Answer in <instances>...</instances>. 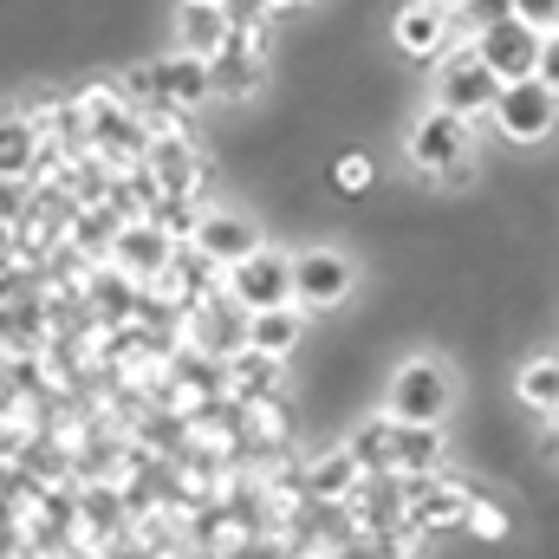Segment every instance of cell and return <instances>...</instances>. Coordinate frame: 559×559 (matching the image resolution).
I'll list each match as a JSON object with an SVG mask.
<instances>
[{
  "instance_id": "obj_1",
  "label": "cell",
  "mask_w": 559,
  "mask_h": 559,
  "mask_svg": "<svg viewBox=\"0 0 559 559\" xmlns=\"http://www.w3.org/2000/svg\"><path fill=\"white\" fill-rule=\"evenodd\" d=\"M72 105H79V118H85L92 156H105L111 169H138L143 150H150V131H143L138 111L118 98V85H111V79H92V85H79V92H72Z\"/></svg>"
},
{
  "instance_id": "obj_2",
  "label": "cell",
  "mask_w": 559,
  "mask_h": 559,
  "mask_svg": "<svg viewBox=\"0 0 559 559\" xmlns=\"http://www.w3.org/2000/svg\"><path fill=\"white\" fill-rule=\"evenodd\" d=\"M455 411V365L436 358V352H417L391 371L384 384V417L397 423H449Z\"/></svg>"
},
{
  "instance_id": "obj_3",
  "label": "cell",
  "mask_w": 559,
  "mask_h": 559,
  "mask_svg": "<svg viewBox=\"0 0 559 559\" xmlns=\"http://www.w3.org/2000/svg\"><path fill=\"white\" fill-rule=\"evenodd\" d=\"M488 118L508 150H547V143H559V92H547L540 79H514V85H501Z\"/></svg>"
},
{
  "instance_id": "obj_4",
  "label": "cell",
  "mask_w": 559,
  "mask_h": 559,
  "mask_svg": "<svg viewBox=\"0 0 559 559\" xmlns=\"http://www.w3.org/2000/svg\"><path fill=\"white\" fill-rule=\"evenodd\" d=\"M143 169H150V182L169 195V202H215V189H209V150L195 143V131H156L150 150H143Z\"/></svg>"
},
{
  "instance_id": "obj_5",
  "label": "cell",
  "mask_w": 559,
  "mask_h": 559,
  "mask_svg": "<svg viewBox=\"0 0 559 559\" xmlns=\"http://www.w3.org/2000/svg\"><path fill=\"white\" fill-rule=\"evenodd\" d=\"M358 293V261L345 248H306L293 254V306L299 312H338Z\"/></svg>"
},
{
  "instance_id": "obj_6",
  "label": "cell",
  "mask_w": 559,
  "mask_h": 559,
  "mask_svg": "<svg viewBox=\"0 0 559 559\" xmlns=\"http://www.w3.org/2000/svg\"><path fill=\"white\" fill-rule=\"evenodd\" d=\"M495 98H501V79L468 52V39H455V46L436 59V105L475 124V118H488V111H495Z\"/></svg>"
},
{
  "instance_id": "obj_7",
  "label": "cell",
  "mask_w": 559,
  "mask_h": 559,
  "mask_svg": "<svg viewBox=\"0 0 559 559\" xmlns=\"http://www.w3.org/2000/svg\"><path fill=\"white\" fill-rule=\"evenodd\" d=\"M182 345H189V352H202V358H222V365L248 345V312L235 306V293H228V286L202 293V299L182 312Z\"/></svg>"
},
{
  "instance_id": "obj_8",
  "label": "cell",
  "mask_w": 559,
  "mask_h": 559,
  "mask_svg": "<svg viewBox=\"0 0 559 559\" xmlns=\"http://www.w3.org/2000/svg\"><path fill=\"white\" fill-rule=\"evenodd\" d=\"M195 248L228 274V267H241L248 254H261V248H267V228H261V215H254V209L209 202V209H202V228H195Z\"/></svg>"
},
{
  "instance_id": "obj_9",
  "label": "cell",
  "mask_w": 559,
  "mask_h": 559,
  "mask_svg": "<svg viewBox=\"0 0 559 559\" xmlns=\"http://www.w3.org/2000/svg\"><path fill=\"white\" fill-rule=\"evenodd\" d=\"M404 156H411L417 176H442L449 163L475 156V131H468V118L429 105V111H417V124H411V138H404Z\"/></svg>"
},
{
  "instance_id": "obj_10",
  "label": "cell",
  "mask_w": 559,
  "mask_h": 559,
  "mask_svg": "<svg viewBox=\"0 0 559 559\" xmlns=\"http://www.w3.org/2000/svg\"><path fill=\"white\" fill-rule=\"evenodd\" d=\"M267 92H274V59L254 52L248 39H228L209 59V98L215 105H261Z\"/></svg>"
},
{
  "instance_id": "obj_11",
  "label": "cell",
  "mask_w": 559,
  "mask_h": 559,
  "mask_svg": "<svg viewBox=\"0 0 559 559\" xmlns=\"http://www.w3.org/2000/svg\"><path fill=\"white\" fill-rule=\"evenodd\" d=\"M222 286L235 293V306H241V312H274V306H293V254L261 248V254H248L241 267H228Z\"/></svg>"
},
{
  "instance_id": "obj_12",
  "label": "cell",
  "mask_w": 559,
  "mask_h": 559,
  "mask_svg": "<svg viewBox=\"0 0 559 559\" xmlns=\"http://www.w3.org/2000/svg\"><path fill=\"white\" fill-rule=\"evenodd\" d=\"M468 52H475L501 85H514V79H534V72H540V33H534V26H521V20H501V26L475 33V39H468Z\"/></svg>"
},
{
  "instance_id": "obj_13",
  "label": "cell",
  "mask_w": 559,
  "mask_h": 559,
  "mask_svg": "<svg viewBox=\"0 0 559 559\" xmlns=\"http://www.w3.org/2000/svg\"><path fill=\"white\" fill-rule=\"evenodd\" d=\"M150 85H156V105H169V111H202V105H209V59L169 46V52L150 59Z\"/></svg>"
},
{
  "instance_id": "obj_14",
  "label": "cell",
  "mask_w": 559,
  "mask_h": 559,
  "mask_svg": "<svg viewBox=\"0 0 559 559\" xmlns=\"http://www.w3.org/2000/svg\"><path fill=\"white\" fill-rule=\"evenodd\" d=\"M228 39H235V33H228V13H222V0H176V7H169V46H176V52L215 59Z\"/></svg>"
},
{
  "instance_id": "obj_15",
  "label": "cell",
  "mask_w": 559,
  "mask_h": 559,
  "mask_svg": "<svg viewBox=\"0 0 559 559\" xmlns=\"http://www.w3.org/2000/svg\"><path fill=\"white\" fill-rule=\"evenodd\" d=\"M391 39H397V52H404V59L436 66V59L449 52V13H442V7H429V0H404V7L391 13Z\"/></svg>"
},
{
  "instance_id": "obj_16",
  "label": "cell",
  "mask_w": 559,
  "mask_h": 559,
  "mask_svg": "<svg viewBox=\"0 0 559 559\" xmlns=\"http://www.w3.org/2000/svg\"><path fill=\"white\" fill-rule=\"evenodd\" d=\"M345 508H352L358 534H397L404 527V475L397 468L391 475H358V488L345 495Z\"/></svg>"
},
{
  "instance_id": "obj_17",
  "label": "cell",
  "mask_w": 559,
  "mask_h": 559,
  "mask_svg": "<svg viewBox=\"0 0 559 559\" xmlns=\"http://www.w3.org/2000/svg\"><path fill=\"white\" fill-rule=\"evenodd\" d=\"M169 254H176V241H169L156 222H124V235H118V248H111V267H124L138 286H150V280L169 267Z\"/></svg>"
},
{
  "instance_id": "obj_18",
  "label": "cell",
  "mask_w": 559,
  "mask_h": 559,
  "mask_svg": "<svg viewBox=\"0 0 559 559\" xmlns=\"http://www.w3.org/2000/svg\"><path fill=\"white\" fill-rule=\"evenodd\" d=\"M449 455H455L449 449V423H397V455H391L397 475H436Z\"/></svg>"
},
{
  "instance_id": "obj_19",
  "label": "cell",
  "mask_w": 559,
  "mask_h": 559,
  "mask_svg": "<svg viewBox=\"0 0 559 559\" xmlns=\"http://www.w3.org/2000/svg\"><path fill=\"white\" fill-rule=\"evenodd\" d=\"M514 404L527 417H559V352H527L514 365Z\"/></svg>"
},
{
  "instance_id": "obj_20",
  "label": "cell",
  "mask_w": 559,
  "mask_h": 559,
  "mask_svg": "<svg viewBox=\"0 0 559 559\" xmlns=\"http://www.w3.org/2000/svg\"><path fill=\"white\" fill-rule=\"evenodd\" d=\"M345 455L358 462V475H391V455H397V423L384 417V411L358 417L352 429H345Z\"/></svg>"
},
{
  "instance_id": "obj_21",
  "label": "cell",
  "mask_w": 559,
  "mask_h": 559,
  "mask_svg": "<svg viewBox=\"0 0 559 559\" xmlns=\"http://www.w3.org/2000/svg\"><path fill=\"white\" fill-rule=\"evenodd\" d=\"M306 345V312L299 306H274V312H248V352H267V358H293Z\"/></svg>"
},
{
  "instance_id": "obj_22",
  "label": "cell",
  "mask_w": 559,
  "mask_h": 559,
  "mask_svg": "<svg viewBox=\"0 0 559 559\" xmlns=\"http://www.w3.org/2000/svg\"><path fill=\"white\" fill-rule=\"evenodd\" d=\"M280 384H286V365L267 358V352H235L228 358V397L235 404H261V397H280Z\"/></svg>"
},
{
  "instance_id": "obj_23",
  "label": "cell",
  "mask_w": 559,
  "mask_h": 559,
  "mask_svg": "<svg viewBox=\"0 0 559 559\" xmlns=\"http://www.w3.org/2000/svg\"><path fill=\"white\" fill-rule=\"evenodd\" d=\"M118 235H124V222H118V209L105 202V209H79L72 215V228H66V248L79 254V261H111V248H118Z\"/></svg>"
},
{
  "instance_id": "obj_24",
  "label": "cell",
  "mask_w": 559,
  "mask_h": 559,
  "mask_svg": "<svg viewBox=\"0 0 559 559\" xmlns=\"http://www.w3.org/2000/svg\"><path fill=\"white\" fill-rule=\"evenodd\" d=\"M352 488H358V462L345 455V442H332L306 462V501H345Z\"/></svg>"
},
{
  "instance_id": "obj_25",
  "label": "cell",
  "mask_w": 559,
  "mask_h": 559,
  "mask_svg": "<svg viewBox=\"0 0 559 559\" xmlns=\"http://www.w3.org/2000/svg\"><path fill=\"white\" fill-rule=\"evenodd\" d=\"M39 131L13 111V105H0V176H33V163H39Z\"/></svg>"
},
{
  "instance_id": "obj_26",
  "label": "cell",
  "mask_w": 559,
  "mask_h": 559,
  "mask_svg": "<svg viewBox=\"0 0 559 559\" xmlns=\"http://www.w3.org/2000/svg\"><path fill=\"white\" fill-rule=\"evenodd\" d=\"M462 540H475V547H508L514 540V514L481 488V495H468V514H462Z\"/></svg>"
},
{
  "instance_id": "obj_27",
  "label": "cell",
  "mask_w": 559,
  "mask_h": 559,
  "mask_svg": "<svg viewBox=\"0 0 559 559\" xmlns=\"http://www.w3.org/2000/svg\"><path fill=\"white\" fill-rule=\"evenodd\" d=\"M156 202H163V189L150 182V169H118V182H111V209H118V222H150L156 215Z\"/></svg>"
},
{
  "instance_id": "obj_28",
  "label": "cell",
  "mask_w": 559,
  "mask_h": 559,
  "mask_svg": "<svg viewBox=\"0 0 559 559\" xmlns=\"http://www.w3.org/2000/svg\"><path fill=\"white\" fill-rule=\"evenodd\" d=\"M150 222H156V228H163V235L182 248V241H195V228H202V202H169V195H163Z\"/></svg>"
},
{
  "instance_id": "obj_29",
  "label": "cell",
  "mask_w": 559,
  "mask_h": 559,
  "mask_svg": "<svg viewBox=\"0 0 559 559\" xmlns=\"http://www.w3.org/2000/svg\"><path fill=\"white\" fill-rule=\"evenodd\" d=\"M26 202H33V182L26 176H0V228H20Z\"/></svg>"
},
{
  "instance_id": "obj_30",
  "label": "cell",
  "mask_w": 559,
  "mask_h": 559,
  "mask_svg": "<svg viewBox=\"0 0 559 559\" xmlns=\"http://www.w3.org/2000/svg\"><path fill=\"white\" fill-rule=\"evenodd\" d=\"M508 7H514V20H521V26H534L540 39L559 33V0H508Z\"/></svg>"
},
{
  "instance_id": "obj_31",
  "label": "cell",
  "mask_w": 559,
  "mask_h": 559,
  "mask_svg": "<svg viewBox=\"0 0 559 559\" xmlns=\"http://www.w3.org/2000/svg\"><path fill=\"white\" fill-rule=\"evenodd\" d=\"M534 79H540L547 92H559V33H547V39H540V72H534Z\"/></svg>"
},
{
  "instance_id": "obj_32",
  "label": "cell",
  "mask_w": 559,
  "mask_h": 559,
  "mask_svg": "<svg viewBox=\"0 0 559 559\" xmlns=\"http://www.w3.org/2000/svg\"><path fill=\"white\" fill-rule=\"evenodd\" d=\"M319 0H274V13H312Z\"/></svg>"
},
{
  "instance_id": "obj_33",
  "label": "cell",
  "mask_w": 559,
  "mask_h": 559,
  "mask_svg": "<svg viewBox=\"0 0 559 559\" xmlns=\"http://www.w3.org/2000/svg\"><path fill=\"white\" fill-rule=\"evenodd\" d=\"M547 449H554V462H559V417H554V436H547Z\"/></svg>"
},
{
  "instance_id": "obj_34",
  "label": "cell",
  "mask_w": 559,
  "mask_h": 559,
  "mask_svg": "<svg viewBox=\"0 0 559 559\" xmlns=\"http://www.w3.org/2000/svg\"><path fill=\"white\" fill-rule=\"evenodd\" d=\"M429 7H442V13H455V7H462V0H429Z\"/></svg>"
}]
</instances>
